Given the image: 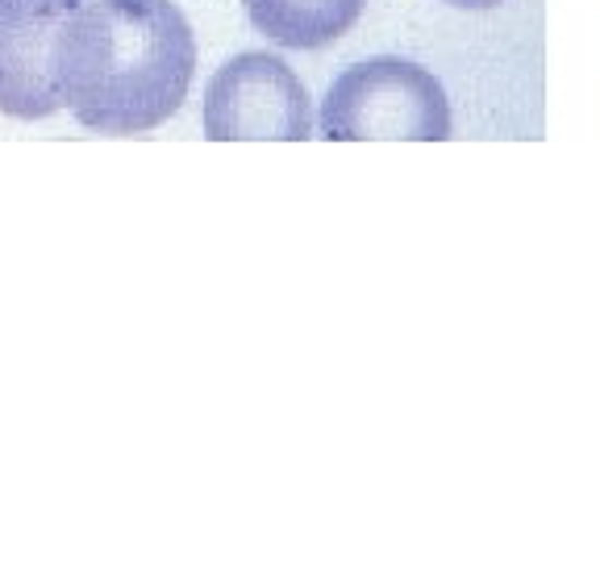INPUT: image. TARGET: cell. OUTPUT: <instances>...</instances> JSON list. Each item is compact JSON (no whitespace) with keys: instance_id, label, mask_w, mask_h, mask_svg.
I'll use <instances>...</instances> for the list:
<instances>
[{"instance_id":"1","label":"cell","mask_w":600,"mask_h":563,"mask_svg":"<svg viewBox=\"0 0 600 563\" xmlns=\"http://www.w3.org/2000/svg\"><path fill=\"white\" fill-rule=\"evenodd\" d=\"M196 38L176 0H80L55 34L63 109L109 139H134L180 113Z\"/></svg>"},{"instance_id":"2","label":"cell","mask_w":600,"mask_h":563,"mask_svg":"<svg viewBox=\"0 0 600 563\" xmlns=\"http://www.w3.org/2000/svg\"><path fill=\"white\" fill-rule=\"evenodd\" d=\"M317 121L329 142H446L455 130L439 75L396 55L343 71Z\"/></svg>"},{"instance_id":"3","label":"cell","mask_w":600,"mask_h":563,"mask_svg":"<svg viewBox=\"0 0 600 563\" xmlns=\"http://www.w3.org/2000/svg\"><path fill=\"white\" fill-rule=\"evenodd\" d=\"M313 134L309 93L279 55L242 50L208 80V142H304Z\"/></svg>"},{"instance_id":"4","label":"cell","mask_w":600,"mask_h":563,"mask_svg":"<svg viewBox=\"0 0 600 563\" xmlns=\"http://www.w3.org/2000/svg\"><path fill=\"white\" fill-rule=\"evenodd\" d=\"M80 0H0V113L43 121L63 109L55 34Z\"/></svg>"},{"instance_id":"5","label":"cell","mask_w":600,"mask_h":563,"mask_svg":"<svg viewBox=\"0 0 600 563\" xmlns=\"http://www.w3.org/2000/svg\"><path fill=\"white\" fill-rule=\"evenodd\" d=\"M251 25L284 50H325L347 38L368 0H242Z\"/></svg>"},{"instance_id":"6","label":"cell","mask_w":600,"mask_h":563,"mask_svg":"<svg viewBox=\"0 0 600 563\" xmlns=\"http://www.w3.org/2000/svg\"><path fill=\"white\" fill-rule=\"evenodd\" d=\"M446 4H455V9H496L505 0H446Z\"/></svg>"}]
</instances>
